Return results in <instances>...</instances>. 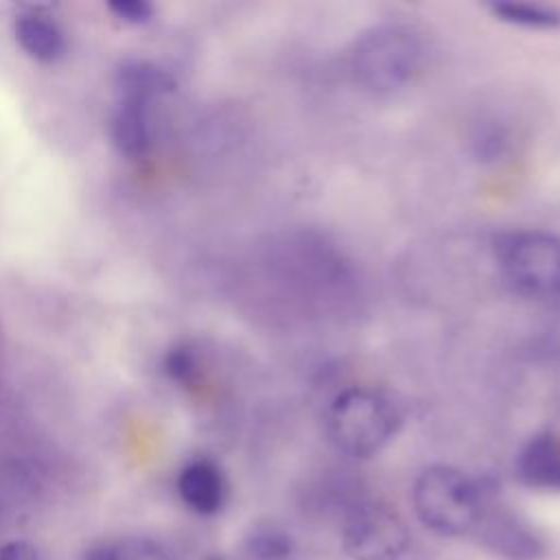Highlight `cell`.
Masks as SVG:
<instances>
[{"mask_svg": "<svg viewBox=\"0 0 560 560\" xmlns=\"http://www.w3.org/2000/svg\"><path fill=\"white\" fill-rule=\"evenodd\" d=\"M280 298L304 315L346 317L361 300V278L350 256L315 230L282 232L271 245Z\"/></svg>", "mask_w": 560, "mask_h": 560, "instance_id": "cell-1", "label": "cell"}, {"mask_svg": "<svg viewBox=\"0 0 560 560\" xmlns=\"http://www.w3.org/2000/svg\"><path fill=\"white\" fill-rule=\"evenodd\" d=\"M402 427V407L385 389L348 387L326 411V431L337 451L354 459L381 453Z\"/></svg>", "mask_w": 560, "mask_h": 560, "instance_id": "cell-2", "label": "cell"}, {"mask_svg": "<svg viewBox=\"0 0 560 560\" xmlns=\"http://www.w3.org/2000/svg\"><path fill=\"white\" fill-rule=\"evenodd\" d=\"M424 66L422 37L407 24L381 22L363 31L350 55L357 83L372 94L405 90Z\"/></svg>", "mask_w": 560, "mask_h": 560, "instance_id": "cell-3", "label": "cell"}, {"mask_svg": "<svg viewBox=\"0 0 560 560\" xmlns=\"http://www.w3.org/2000/svg\"><path fill=\"white\" fill-rule=\"evenodd\" d=\"M488 503L483 486L448 464L427 466L411 488V505L418 521L440 536L475 532Z\"/></svg>", "mask_w": 560, "mask_h": 560, "instance_id": "cell-4", "label": "cell"}, {"mask_svg": "<svg viewBox=\"0 0 560 560\" xmlns=\"http://www.w3.org/2000/svg\"><path fill=\"white\" fill-rule=\"evenodd\" d=\"M494 260L518 295L560 302V234L538 228L503 232L494 241Z\"/></svg>", "mask_w": 560, "mask_h": 560, "instance_id": "cell-5", "label": "cell"}, {"mask_svg": "<svg viewBox=\"0 0 560 560\" xmlns=\"http://www.w3.org/2000/svg\"><path fill=\"white\" fill-rule=\"evenodd\" d=\"M411 542L398 510L381 499H352L341 518V547L352 560H400Z\"/></svg>", "mask_w": 560, "mask_h": 560, "instance_id": "cell-6", "label": "cell"}, {"mask_svg": "<svg viewBox=\"0 0 560 560\" xmlns=\"http://www.w3.org/2000/svg\"><path fill=\"white\" fill-rule=\"evenodd\" d=\"M475 534L501 560H545L547 556V540L532 523L492 503L486 505Z\"/></svg>", "mask_w": 560, "mask_h": 560, "instance_id": "cell-7", "label": "cell"}, {"mask_svg": "<svg viewBox=\"0 0 560 560\" xmlns=\"http://www.w3.org/2000/svg\"><path fill=\"white\" fill-rule=\"evenodd\" d=\"M514 477L529 490L560 492V438L553 431L532 435L514 457Z\"/></svg>", "mask_w": 560, "mask_h": 560, "instance_id": "cell-8", "label": "cell"}, {"mask_svg": "<svg viewBox=\"0 0 560 560\" xmlns=\"http://www.w3.org/2000/svg\"><path fill=\"white\" fill-rule=\"evenodd\" d=\"M177 492L192 512L214 516L225 505L228 483L214 462L192 459L177 475Z\"/></svg>", "mask_w": 560, "mask_h": 560, "instance_id": "cell-9", "label": "cell"}, {"mask_svg": "<svg viewBox=\"0 0 560 560\" xmlns=\"http://www.w3.org/2000/svg\"><path fill=\"white\" fill-rule=\"evenodd\" d=\"M116 88L120 98L149 103L155 96L171 94L177 88V81L168 70L153 61L129 59L116 70Z\"/></svg>", "mask_w": 560, "mask_h": 560, "instance_id": "cell-10", "label": "cell"}, {"mask_svg": "<svg viewBox=\"0 0 560 560\" xmlns=\"http://www.w3.org/2000/svg\"><path fill=\"white\" fill-rule=\"evenodd\" d=\"M13 33L24 52L42 63H55L66 52V39L61 28L44 15H20L13 24Z\"/></svg>", "mask_w": 560, "mask_h": 560, "instance_id": "cell-11", "label": "cell"}, {"mask_svg": "<svg viewBox=\"0 0 560 560\" xmlns=\"http://www.w3.org/2000/svg\"><path fill=\"white\" fill-rule=\"evenodd\" d=\"M112 140L118 151L127 155H142L151 144L149 129V103L120 98L114 116H112Z\"/></svg>", "mask_w": 560, "mask_h": 560, "instance_id": "cell-12", "label": "cell"}, {"mask_svg": "<svg viewBox=\"0 0 560 560\" xmlns=\"http://www.w3.org/2000/svg\"><path fill=\"white\" fill-rule=\"evenodd\" d=\"M494 20L527 28V31H556L560 28V9L542 2H521V0H501L488 4Z\"/></svg>", "mask_w": 560, "mask_h": 560, "instance_id": "cell-13", "label": "cell"}, {"mask_svg": "<svg viewBox=\"0 0 560 560\" xmlns=\"http://www.w3.org/2000/svg\"><path fill=\"white\" fill-rule=\"evenodd\" d=\"M245 551L254 560H287L293 553V538L278 525H260L245 538Z\"/></svg>", "mask_w": 560, "mask_h": 560, "instance_id": "cell-14", "label": "cell"}, {"mask_svg": "<svg viewBox=\"0 0 560 560\" xmlns=\"http://www.w3.org/2000/svg\"><path fill=\"white\" fill-rule=\"evenodd\" d=\"M510 131L501 120H481L472 133V151L483 162H497L510 151Z\"/></svg>", "mask_w": 560, "mask_h": 560, "instance_id": "cell-15", "label": "cell"}, {"mask_svg": "<svg viewBox=\"0 0 560 560\" xmlns=\"http://www.w3.org/2000/svg\"><path fill=\"white\" fill-rule=\"evenodd\" d=\"M114 545L118 560H171L168 551L151 538H125Z\"/></svg>", "mask_w": 560, "mask_h": 560, "instance_id": "cell-16", "label": "cell"}, {"mask_svg": "<svg viewBox=\"0 0 560 560\" xmlns=\"http://www.w3.org/2000/svg\"><path fill=\"white\" fill-rule=\"evenodd\" d=\"M164 368H166V374L177 383H190L197 374V361L188 348H173L166 354Z\"/></svg>", "mask_w": 560, "mask_h": 560, "instance_id": "cell-17", "label": "cell"}, {"mask_svg": "<svg viewBox=\"0 0 560 560\" xmlns=\"http://www.w3.org/2000/svg\"><path fill=\"white\" fill-rule=\"evenodd\" d=\"M107 9L127 24H147L153 18V4L147 0H112Z\"/></svg>", "mask_w": 560, "mask_h": 560, "instance_id": "cell-18", "label": "cell"}, {"mask_svg": "<svg viewBox=\"0 0 560 560\" xmlns=\"http://www.w3.org/2000/svg\"><path fill=\"white\" fill-rule=\"evenodd\" d=\"M556 306H558V313L553 317H549V322L545 324L540 335L534 339V348L549 359L560 357V302Z\"/></svg>", "mask_w": 560, "mask_h": 560, "instance_id": "cell-19", "label": "cell"}, {"mask_svg": "<svg viewBox=\"0 0 560 560\" xmlns=\"http://www.w3.org/2000/svg\"><path fill=\"white\" fill-rule=\"evenodd\" d=\"M0 560H44L39 549L26 540H9L0 547Z\"/></svg>", "mask_w": 560, "mask_h": 560, "instance_id": "cell-20", "label": "cell"}, {"mask_svg": "<svg viewBox=\"0 0 560 560\" xmlns=\"http://www.w3.org/2000/svg\"><path fill=\"white\" fill-rule=\"evenodd\" d=\"M85 560H118V556H116V545H114V542L96 545V547H92V549L85 553Z\"/></svg>", "mask_w": 560, "mask_h": 560, "instance_id": "cell-21", "label": "cell"}]
</instances>
